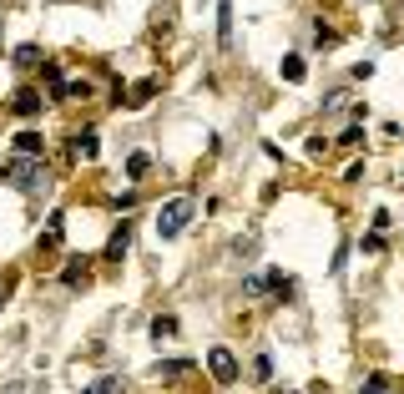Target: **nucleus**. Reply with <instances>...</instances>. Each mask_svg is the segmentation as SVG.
<instances>
[{
	"mask_svg": "<svg viewBox=\"0 0 404 394\" xmlns=\"http://www.w3.org/2000/svg\"><path fill=\"white\" fill-rule=\"evenodd\" d=\"M253 374H258V379H273V359H268V354H258V364H253Z\"/></svg>",
	"mask_w": 404,
	"mask_h": 394,
	"instance_id": "17",
	"label": "nucleus"
},
{
	"mask_svg": "<svg viewBox=\"0 0 404 394\" xmlns=\"http://www.w3.org/2000/svg\"><path fill=\"white\" fill-rule=\"evenodd\" d=\"M126 243H132V233L121 228V233L112 238V243H106V258H126Z\"/></svg>",
	"mask_w": 404,
	"mask_h": 394,
	"instance_id": "10",
	"label": "nucleus"
},
{
	"mask_svg": "<svg viewBox=\"0 0 404 394\" xmlns=\"http://www.w3.org/2000/svg\"><path fill=\"white\" fill-rule=\"evenodd\" d=\"M76 152H81V157H96V137H91V131H87V137H76Z\"/></svg>",
	"mask_w": 404,
	"mask_h": 394,
	"instance_id": "14",
	"label": "nucleus"
},
{
	"mask_svg": "<svg viewBox=\"0 0 404 394\" xmlns=\"http://www.w3.org/2000/svg\"><path fill=\"white\" fill-rule=\"evenodd\" d=\"M10 106H15L20 117H31V112H40V92H31V86H20V92L10 96Z\"/></svg>",
	"mask_w": 404,
	"mask_h": 394,
	"instance_id": "6",
	"label": "nucleus"
},
{
	"mask_svg": "<svg viewBox=\"0 0 404 394\" xmlns=\"http://www.w3.org/2000/svg\"><path fill=\"white\" fill-rule=\"evenodd\" d=\"M283 76L288 81H304V56H283Z\"/></svg>",
	"mask_w": 404,
	"mask_h": 394,
	"instance_id": "11",
	"label": "nucleus"
},
{
	"mask_svg": "<svg viewBox=\"0 0 404 394\" xmlns=\"http://www.w3.org/2000/svg\"><path fill=\"white\" fill-rule=\"evenodd\" d=\"M91 394H121V379H117V374H112V379H101Z\"/></svg>",
	"mask_w": 404,
	"mask_h": 394,
	"instance_id": "18",
	"label": "nucleus"
},
{
	"mask_svg": "<svg viewBox=\"0 0 404 394\" xmlns=\"http://www.w3.org/2000/svg\"><path fill=\"white\" fill-rule=\"evenodd\" d=\"M182 369H193V364H187V359H167V364H162V374H167V379H177Z\"/></svg>",
	"mask_w": 404,
	"mask_h": 394,
	"instance_id": "13",
	"label": "nucleus"
},
{
	"mask_svg": "<svg viewBox=\"0 0 404 394\" xmlns=\"http://www.w3.org/2000/svg\"><path fill=\"white\" fill-rule=\"evenodd\" d=\"M268 289L278 293V298H293V278L288 273H268Z\"/></svg>",
	"mask_w": 404,
	"mask_h": 394,
	"instance_id": "9",
	"label": "nucleus"
},
{
	"mask_svg": "<svg viewBox=\"0 0 404 394\" xmlns=\"http://www.w3.org/2000/svg\"><path fill=\"white\" fill-rule=\"evenodd\" d=\"M81 273H87V263H81V258H71V263H66V273H61V278H66V283H76Z\"/></svg>",
	"mask_w": 404,
	"mask_h": 394,
	"instance_id": "16",
	"label": "nucleus"
},
{
	"mask_svg": "<svg viewBox=\"0 0 404 394\" xmlns=\"http://www.w3.org/2000/svg\"><path fill=\"white\" fill-rule=\"evenodd\" d=\"M0 182H10L20 192H36L40 187V162H31V157H20V152H15V157L0 167Z\"/></svg>",
	"mask_w": 404,
	"mask_h": 394,
	"instance_id": "2",
	"label": "nucleus"
},
{
	"mask_svg": "<svg viewBox=\"0 0 404 394\" xmlns=\"http://www.w3.org/2000/svg\"><path fill=\"white\" fill-rule=\"evenodd\" d=\"M81 394H91V389H81Z\"/></svg>",
	"mask_w": 404,
	"mask_h": 394,
	"instance_id": "19",
	"label": "nucleus"
},
{
	"mask_svg": "<svg viewBox=\"0 0 404 394\" xmlns=\"http://www.w3.org/2000/svg\"><path fill=\"white\" fill-rule=\"evenodd\" d=\"M218 46L232 51V0H218Z\"/></svg>",
	"mask_w": 404,
	"mask_h": 394,
	"instance_id": "5",
	"label": "nucleus"
},
{
	"mask_svg": "<svg viewBox=\"0 0 404 394\" xmlns=\"http://www.w3.org/2000/svg\"><path fill=\"white\" fill-rule=\"evenodd\" d=\"M147 172H152V157H147V152H132V157H126V177H132V182H142Z\"/></svg>",
	"mask_w": 404,
	"mask_h": 394,
	"instance_id": "7",
	"label": "nucleus"
},
{
	"mask_svg": "<svg viewBox=\"0 0 404 394\" xmlns=\"http://www.w3.org/2000/svg\"><path fill=\"white\" fill-rule=\"evenodd\" d=\"M193 212H197L193 197H172V203H162V212H157V238H177L187 223H193Z\"/></svg>",
	"mask_w": 404,
	"mask_h": 394,
	"instance_id": "1",
	"label": "nucleus"
},
{
	"mask_svg": "<svg viewBox=\"0 0 404 394\" xmlns=\"http://www.w3.org/2000/svg\"><path fill=\"white\" fill-rule=\"evenodd\" d=\"M207 369H212V379H218V384H238V359H232V349H212V354H207Z\"/></svg>",
	"mask_w": 404,
	"mask_h": 394,
	"instance_id": "3",
	"label": "nucleus"
},
{
	"mask_svg": "<svg viewBox=\"0 0 404 394\" xmlns=\"http://www.w3.org/2000/svg\"><path fill=\"white\" fill-rule=\"evenodd\" d=\"M359 394H394V389H389L384 379H379V374H374V379H364V389H359Z\"/></svg>",
	"mask_w": 404,
	"mask_h": 394,
	"instance_id": "12",
	"label": "nucleus"
},
{
	"mask_svg": "<svg viewBox=\"0 0 404 394\" xmlns=\"http://www.w3.org/2000/svg\"><path fill=\"white\" fill-rule=\"evenodd\" d=\"M364 253H384V233H379V228L364 238Z\"/></svg>",
	"mask_w": 404,
	"mask_h": 394,
	"instance_id": "15",
	"label": "nucleus"
},
{
	"mask_svg": "<svg viewBox=\"0 0 404 394\" xmlns=\"http://www.w3.org/2000/svg\"><path fill=\"white\" fill-rule=\"evenodd\" d=\"M172 334H177V319L172 314H157L152 319V339H172Z\"/></svg>",
	"mask_w": 404,
	"mask_h": 394,
	"instance_id": "8",
	"label": "nucleus"
},
{
	"mask_svg": "<svg viewBox=\"0 0 404 394\" xmlns=\"http://www.w3.org/2000/svg\"><path fill=\"white\" fill-rule=\"evenodd\" d=\"M15 152H20V157H40V152H46V137H40L36 126H26V131H15Z\"/></svg>",
	"mask_w": 404,
	"mask_h": 394,
	"instance_id": "4",
	"label": "nucleus"
}]
</instances>
